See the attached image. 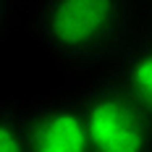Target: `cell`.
Listing matches in <instances>:
<instances>
[{
  "label": "cell",
  "mask_w": 152,
  "mask_h": 152,
  "mask_svg": "<svg viewBox=\"0 0 152 152\" xmlns=\"http://www.w3.org/2000/svg\"><path fill=\"white\" fill-rule=\"evenodd\" d=\"M129 21V0H39L34 34L50 55L89 63L118 42Z\"/></svg>",
  "instance_id": "6da1fadb"
},
{
  "label": "cell",
  "mask_w": 152,
  "mask_h": 152,
  "mask_svg": "<svg viewBox=\"0 0 152 152\" xmlns=\"http://www.w3.org/2000/svg\"><path fill=\"white\" fill-rule=\"evenodd\" d=\"M92 150L97 152H144L152 150V113L107 81L81 100Z\"/></svg>",
  "instance_id": "7a4b0ae2"
},
{
  "label": "cell",
  "mask_w": 152,
  "mask_h": 152,
  "mask_svg": "<svg viewBox=\"0 0 152 152\" xmlns=\"http://www.w3.org/2000/svg\"><path fill=\"white\" fill-rule=\"evenodd\" d=\"M29 150L34 152H87L92 150L81 100L58 97L26 113Z\"/></svg>",
  "instance_id": "3957f363"
},
{
  "label": "cell",
  "mask_w": 152,
  "mask_h": 152,
  "mask_svg": "<svg viewBox=\"0 0 152 152\" xmlns=\"http://www.w3.org/2000/svg\"><path fill=\"white\" fill-rule=\"evenodd\" d=\"M110 81L152 113V42H137L118 53Z\"/></svg>",
  "instance_id": "277c9868"
},
{
  "label": "cell",
  "mask_w": 152,
  "mask_h": 152,
  "mask_svg": "<svg viewBox=\"0 0 152 152\" xmlns=\"http://www.w3.org/2000/svg\"><path fill=\"white\" fill-rule=\"evenodd\" d=\"M24 150H29L26 113L0 110V152H24Z\"/></svg>",
  "instance_id": "5b68a950"
},
{
  "label": "cell",
  "mask_w": 152,
  "mask_h": 152,
  "mask_svg": "<svg viewBox=\"0 0 152 152\" xmlns=\"http://www.w3.org/2000/svg\"><path fill=\"white\" fill-rule=\"evenodd\" d=\"M11 11H13V0H0V37L8 29V21H11Z\"/></svg>",
  "instance_id": "8992f818"
}]
</instances>
